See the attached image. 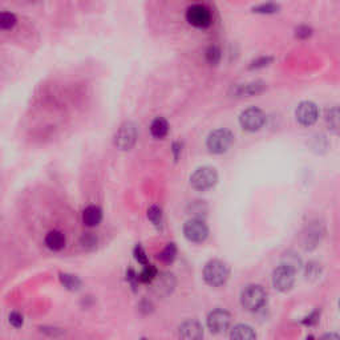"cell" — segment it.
<instances>
[{"label":"cell","mask_w":340,"mask_h":340,"mask_svg":"<svg viewBox=\"0 0 340 340\" xmlns=\"http://www.w3.org/2000/svg\"><path fill=\"white\" fill-rule=\"evenodd\" d=\"M230 276V268L227 263L220 259H211L203 267V279L211 287H220L227 282Z\"/></svg>","instance_id":"obj_1"},{"label":"cell","mask_w":340,"mask_h":340,"mask_svg":"<svg viewBox=\"0 0 340 340\" xmlns=\"http://www.w3.org/2000/svg\"><path fill=\"white\" fill-rule=\"evenodd\" d=\"M267 303V292L259 285H250L241 292V304L251 313L259 311Z\"/></svg>","instance_id":"obj_2"},{"label":"cell","mask_w":340,"mask_h":340,"mask_svg":"<svg viewBox=\"0 0 340 340\" xmlns=\"http://www.w3.org/2000/svg\"><path fill=\"white\" fill-rule=\"evenodd\" d=\"M218 182V173L211 166H202L198 168L190 177V185L193 189L198 192H206L213 189Z\"/></svg>","instance_id":"obj_3"},{"label":"cell","mask_w":340,"mask_h":340,"mask_svg":"<svg viewBox=\"0 0 340 340\" xmlns=\"http://www.w3.org/2000/svg\"><path fill=\"white\" fill-rule=\"evenodd\" d=\"M234 142V136L227 129H215L209 134L206 140V146L210 153L213 154H222L229 150Z\"/></svg>","instance_id":"obj_4"},{"label":"cell","mask_w":340,"mask_h":340,"mask_svg":"<svg viewBox=\"0 0 340 340\" xmlns=\"http://www.w3.org/2000/svg\"><path fill=\"white\" fill-rule=\"evenodd\" d=\"M183 235L193 243H202L209 237V227L201 218H192L183 225Z\"/></svg>","instance_id":"obj_5"},{"label":"cell","mask_w":340,"mask_h":340,"mask_svg":"<svg viewBox=\"0 0 340 340\" xmlns=\"http://www.w3.org/2000/svg\"><path fill=\"white\" fill-rule=\"evenodd\" d=\"M137 127L133 122H124L118 128L116 136H114V144L121 150H129L134 146L137 141Z\"/></svg>","instance_id":"obj_6"},{"label":"cell","mask_w":340,"mask_h":340,"mask_svg":"<svg viewBox=\"0 0 340 340\" xmlns=\"http://www.w3.org/2000/svg\"><path fill=\"white\" fill-rule=\"evenodd\" d=\"M266 122V116L259 108H249L239 116V124L248 132H258Z\"/></svg>","instance_id":"obj_7"},{"label":"cell","mask_w":340,"mask_h":340,"mask_svg":"<svg viewBox=\"0 0 340 340\" xmlns=\"http://www.w3.org/2000/svg\"><path fill=\"white\" fill-rule=\"evenodd\" d=\"M186 20L196 28H207L211 24V12L205 6L194 4L186 11Z\"/></svg>","instance_id":"obj_8"},{"label":"cell","mask_w":340,"mask_h":340,"mask_svg":"<svg viewBox=\"0 0 340 340\" xmlns=\"http://www.w3.org/2000/svg\"><path fill=\"white\" fill-rule=\"evenodd\" d=\"M206 324L211 332L222 333L230 327L231 315L225 310L217 308L207 315Z\"/></svg>","instance_id":"obj_9"},{"label":"cell","mask_w":340,"mask_h":340,"mask_svg":"<svg viewBox=\"0 0 340 340\" xmlns=\"http://www.w3.org/2000/svg\"><path fill=\"white\" fill-rule=\"evenodd\" d=\"M294 282H295V272L286 266L281 265L272 272V285L278 291H289L294 286Z\"/></svg>","instance_id":"obj_10"},{"label":"cell","mask_w":340,"mask_h":340,"mask_svg":"<svg viewBox=\"0 0 340 340\" xmlns=\"http://www.w3.org/2000/svg\"><path fill=\"white\" fill-rule=\"evenodd\" d=\"M295 116L299 124L303 127H311L318 121L319 110L313 101H303L296 108Z\"/></svg>","instance_id":"obj_11"},{"label":"cell","mask_w":340,"mask_h":340,"mask_svg":"<svg viewBox=\"0 0 340 340\" xmlns=\"http://www.w3.org/2000/svg\"><path fill=\"white\" fill-rule=\"evenodd\" d=\"M178 335L182 339H202L203 337V328L199 324V322L194 319H189L183 322L178 328Z\"/></svg>","instance_id":"obj_12"},{"label":"cell","mask_w":340,"mask_h":340,"mask_svg":"<svg viewBox=\"0 0 340 340\" xmlns=\"http://www.w3.org/2000/svg\"><path fill=\"white\" fill-rule=\"evenodd\" d=\"M266 84L263 81H251L248 84H241V85L233 86L234 97H250L257 96L259 93L265 92Z\"/></svg>","instance_id":"obj_13"},{"label":"cell","mask_w":340,"mask_h":340,"mask_svg":"<svg viewBox=\"0 0 340 340\" xmlns=\"http://www.w3.org/2000/svg\"><path fill=\"white\" fill-rule=\"evenodd\" d=\"M153 282H154V291L157 292L158 295L162 296L172 294L175 287L174 275L169 274V272H165V274L161 275L157 274V276L153 279Z\"/></svg>","instance_id":"obj_14"},{"label":"cell","mask_w":340,"mask_h":340,"mask_svg":"<svg viewBox=\"0 0 340 340\" xmlns=\"http://www.w3.org/2000/svg\"><path fill=\"white\" fill-rule=\"evenodd\" d=\"M323 231L320 230V225H318L316 222L307 226L306 231L303 234V246L306 250H313L318 246V243L320 242L322 237H323Z\"/></svg>","instance_id":"obj_15"},{"label":"cell","mask_w":340,"mask_h":340,"mask_svg":"<svg viewBox=\"0 0 340 340\" xmlns=\"http://www.w3.org/2000/svg\"><path fill=\"white\" fill-rule=\"evenodd\" d=\"M101 220H103V211H101L99 206L92 205V206H88L83 211V222L86 226H97L101 222Z\"/></svg>","instance_id":"obj_16"},{"label":"cell","mask_w":340,"mask_h":340,"mask_svg":"<svg viewBox=\"0 0 340 340\" xmlns=\"http://www.w3.org/2000/svg\"><path fill=\"white\" fill-rule=\"evenodd\" d=\"M230 337L234 340H254L257 337V333L248 324H237L233 327Z\"/></svg>","instance_id":"obj_17"},{"label":"cell","mask_w":340,"mask_h":340,"mask_svg":"<svg viewBox=\"0 0 340 340\" xmlns=\"http://www.w3.org/2000/svg\"><path fill=\"white\" fill-rule=\"evenodd\" d=\"M45 244H47V248L53 251L61 250L66 246V237H64V234L61 231H49L47 234V237H45Z\"/></svg>","instance_id":"obj_18"},{"label":"cell","mask_w":340,"mask_h":340,"mask_svg":"<svg viewBox=\"0 0 340 340\" xmlns=\"http://www.w3.org/2000/svg\"><path fill=\"white\" fill-rule=\"evenodd\" d=\"M169 132V124L168 121L164 117H157L151 121L150 124V133L154 138H164Z\"/></svg>","instance_id":"obj_19"},{"label":"cell","mask_w":340,"mask_h":340,"mask_svg":"<svg viewBox=\"0 0 340 340\" xmlns=\"http://www.w3.org/2000/svg\"><path fill=\"white\" fill-rule=\"evenodd\" d=\"M281 265L286 266V267H289L290 270H292L294 272L299 271L300 268H302V259L296 254L295 251H286L285 254L282 255V262H281Z\"/></svg>","instance_id":"obj_20"},{"label":"cell","mask_w":340,"mask_h":340,"mask_svg":"<svg viewBox=\"0 0 340 340\" xmlns=\"http://www.w3.org/2000/svg\"><path fill=\"white\" fill-rule=\"evenodd\" d=\"M17 24V17L14 12L2 11L0 12V31H11Z\"/></svg>","instance_id":"obj_21"},{"label":"cell","mask_w":340,"mask_h":340,"mask_svg":"<svg viewBox=\"0 0 340 340\" xmlns=\"http://www.w3.org/2000/svg\"><path fill=\"white\" fill-rule=\"evenodd\" d=\"M60 282L66 289L71 290V291H76L80 289L81 286V281H80L76 275L72 274H60Z\"/></svg>","instance_id":"obj_22"},{"label":"cell","mask_w":340,"mask_h":340,"mask_svg":"<svg viewBox=\"0 0 340 340\" xmlns=\"http://www.w3.org/2000/svg\"><path fill=\"white\" fill-rule=\"evenodd\" d=\"M177 257V248L174 243H168L166 248L158 254V259L164 263H173Z\"/></svg>","instance_id":"obj_23"},{"label":"cell","mask_w":340,"mask_h":340,"mask_svg":"<svg viewBox=\"0 0 340 340\" xmlns=\"http://www.w3.org/2000/svg\"><path fill=\"white\" fill-rule=\"evenodd\" d=\"M157 274H158L157 268H156L153 265H149L148 263V265H145L141 274L138 275V281L142 283H150L153 282V279L157 276Z\"/></svg>","instance_id":"obj_24"},{"label":"cell","mask_w":340,"mask_h":340,"mask_svg":"<svg viewBox=\"0 0 340 340\" xmlns=\"http://www.w3.org/2000/svg\"><path fill=\"white\" fill-rule=\"evenodd\" d=\"M205 57H206V61L209 63L210 66H217L221 61L222 53H221V49L217 45H211V47L206 49Z\"/></svg>","instance_id":"obj_25"},{"label":"cell","mask_w":340,"mask_h":340,"mask_svg":"<svg viewBox=\"0 0 340 340\" xmlns=\"http://www.w3.org/2000/svg\"><path fill=\"white\" fill-rule=\"evenodd\" d=\"M148 218L151 224L157 229H161L162 226V210L158 206H150L148 209Z\"/></svg>","instance_id":"obj_26"},{"label":"cell","mask_w":340,"mask_h":340,"mask_svg":"<svg viewBox=\"0 0 340 340\" xmlns=\"http://www.w3.org/2000/svg\"><path fill=\"white\" fill-rule=\"evenodd\" d=\"M326 121L327 124L332 128L333 131H337L339 128V109L336 107L331 108L326 112Z\"/></svg>","instance_id":"obj_27"},{"label":"cell","mask_w":340,"mask_h":340,"mask_svg":"<svg viewBox=\"0 0 340 340\" xmlns=\"http://www.w3.org/2000/svg\"><path fill=\"white\" fill-rule=\"evenodd\" d=\"M279 11V6L275 3H263L259 4L257 7L253 8V12L255 14H262V15H270L275 14Z\"/></svg>","instance_id":"obj_28"},{"label":"cell","mask_w":340,"mask_h":340,"mask_svg":"<svg viewBox=\"0 0 340 340\" xmlns=\"http://www.w3.org/2000/svg\"><path fill=\"white\" fill-rule=\"evenodd\" d=\"M322 268H320L319 263L316 262H308L306 266V276L307 279H316L319 278Z\"/></svg>","instance_id":"obj_29"},{"label":"cell","mask_w":340,"mask_h":340,"mask_svg":"<svg viewBox=\"0 0 340 340\" xmlns=\"http://www.w3.org/2000/svg\"><path fill=\"white\" fill-rule=\"evenodd\" d=\"M271 61H272V57H268V56H263V57H259V58H257V60H254V61L251 63L249 68H250V69L265 68V67L270 66V64H271Z\"/></svg>","instance_id":"obj_30"},{"label":"cell","mask_w":340,"mask_h":340,"mask_svg":"<svg viewBox=\"0 0 340 340\" xmlns=\"http://www.w3.org/2000/svg\"><path fill=\"white\" fill-rule=\"evenodd\" d=\"M134 258H136V261L138 263H141V265H148V257H146V253L142 249V246L137 244L136 248H134Z\"/></svg>","instance_id":"obj_31"},{"label":"cell","mask_w":340,"mask_h":340,"mask_svg":"<svg viewBox=\"0 0 340 340\" xmlns=\"http://www.w3.org/2000/svg\"><path fill=\"white\" fill-rule=\"evenodd\" d=\"M311 35H313V29L308 25H299L295 29V36L298 39H302V40L308 39Z\"/></svg>","instance_id":"obj_32"},{"label":"cell","mask_w":340,"mask_h":340,"mask_svg":"<svg viewBox=\"0 0 340 340\" xmlns=\"http://www.w3.org/2000/svg\"><path fill=\"white\" fill-rule=\"evenodd\" d=\"M81 241H83L84 248H95V246H96V243H97V238H95L92 234L88 233V234H85V235H84Z\"/></svg>","instance_id":"obj_33"},{"label":"cell","mask_w":340,"mask_h":340,"mask_svg":"<svg viewBox=\"0 0 340 340\" xmlns=\"http://www.w3.org/2000/svg\"><path fill=\"white\" fill-rule=\"evenodd\" d=\"M10 323L14 327L19 328V327L23 326V316L19 313H12L10 315Z\"/></svg>","instance_id":"obj_34"},{"label":"cell","mask_w":340,"mask_h":340,"mask_svg":"<svg viewBox=\"0 0 340 340\" xmlns=\"http://www.w3.org/2000/svg\"><path fill=\"white\" fill-rule=\"evenodd\" d=\"M318 320H319V311H314L311 315H308L306 319L303 320V324H306V326H314V324L318 323Z\"/></svg>","instance_id":"obj_35"},{"label":"cell","mask_w":340,"mask_h":340,"mask_svg":"<svg viewBox=\"0 0 340 340\" xmlns=\"http://www.w3.org/2000/svg\"><path fill=\"white\" fill-rule=\"evenodd\" d=\"M203 202V201H202ZM201 202V201H196V202H193L192 205H190V209H192V213L194 214V215H196V214H199V213H202L203 210H202V207L205 206V203H202Z\"/></svg>","instance_id":"obj_36"},{"label":"cell","mask_w":340,"mask_h":340,"mask_svg":"<svg viewBox=\"0 0 340 340\" xmlns=\"http://www.w3.org/2000/svg\"><path fill=\"white\" fill-rule=\"evenodd\" d=\"M181 151H182V144L181 142H174L173 144V154H174L175 160H178L179 156H181Z\"/></svg>","instance_id":"obj_37"}]
</instances>
